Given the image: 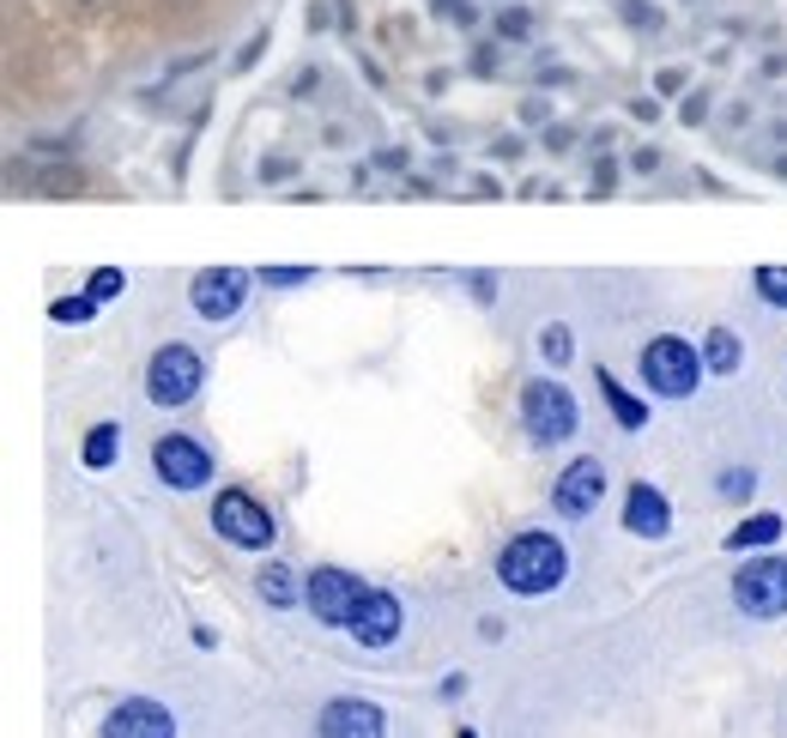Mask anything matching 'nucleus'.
I'll return each instance as SVG.
<instances>
[{
    "label": "nucleus",
    "instance_id": "nucleus-23",
    "mask_svg": "<svg viewBox=\"0 0 787 738\" xmlns=\"http://www.w3.org/2000/svg\"><path fill=\"white\" fill-rule=\"evenodd\" d=\"M752 490H757V472H752V466H733V472H721V497L745 502Z\"/></svg>",
    "mask_w": 787,
    "mask_h": 738
},
{
    "label": "nucleus",
    "instance_id": "nucleus-13",
    "mask_svg": "<svg viewBox=\"0 0 787 738\" xmlns=\"http://www.w3.org/2000/svg\"><path fill=\"white\" fill-rule=\"evenodd\" d=\"M103 738H176V715L152 696H127L103 715Z\"/></svg>",
    "mask_w": 787,
    "mask_h": 738
},
{
    "label": "nucleus",
    "instance_id": "nucleus-9",
    "mask_svg": "<svg viewBox=\"0 0 787 738\" xmlns=\"http://www.w3.org/2000/svg\"><path fill=\"white\" fill-rule=\"evenodd\" d=\"M188 303H195L200 321H230L242 303H249V273L242 267H206L188 284Z\"/></svg>",
    "mask_w": 787,
    "mask_h": 738
},
{
    "label": "nucleus",
    "instance_id": "nucleus-20",
    "mask_svg": "<svg viewBox=\"0 0 787 738\" xmlns=\"http://www.w3.org/2000/svg\"><path fill=\"white\" fill-rule=\"evenodd\" d=\"M539 357H546V364H570V357H576V333L563 328V321H551V328L539 333Z\"/></svg>",
    "mask_w": 787,
    "mask_h": 738
},
{
    "label": "nucleus",
    "instance_id": "nucleus-34",
    "mask_svg": "<svg viewBox=\"0 0 787 738\" xmlns=\"http://www.w3.org/2000/svg\"><path fill=\"white\" fill-rule=\"evenodd\" d=\"M455 738H479V732H473V727H460V732H455Z\"/></svg>",
    "mask_w": 787,
    "mask_h": 738
},
{
    "label": "nucleus",
    "instance_id": "nucleus-35",
    "mask_svg": "<svg viewBox=\"0 0 787 738\" xmlns=\"http://www.w3.org/2000/svg\"><path fill=\"white\" fill-rule=\"evenodd\" d=\"M122 7H134V12H139V7H146V0H122Z\"/></svg>",
    "mask_w": 787,
    "mask_h": 738
},
{
    "label": "nucleus",
    "instance_id": "nucleus-8",
    "mask_svg": "<svg viewBox=\"0 0 787 738\" xmlns=\"http://www.w3.org/2000/svg\"><path fill=\"white\" fill-rule=\"evenodd\" d=\"M152 472H158L170 490H200V485H213V455H206L195 436L170 430V436L152 443Z\"/></svg>",
    "mask_w": 787,
    "mask_h": 738
},
{
    "label": "nucleus",
    "instance_id": "nucleus-33",
    "mask_svg": "<svg viewBox=\"0 0 787 738\" xmlns=\"http://www.w3.org/2000/svg\"><path fill=\"white\" fill-rule=\"evenodd\" d=\"M636 170H642V176H649V170H661V152H654V146H642V152H636Z\"/></svg>",
    "mask_w": 787,
    "mask_h": 738
},
{
    "label": "nucleus",
    "instance_id": "nucleus-19",
    "mask_svg": "<svg viewBox=\"0 0 787 738\" xmlns=\"http://www.w3.org/2000/svg\"><path fill=\"white\" fill-rule=\"evenodd\" d=\"M37 194H49V200H80L85 194V170H73V164H49V170L31 176Z\"/></svg>",
    "mask_w": 787,
    "mask_h": 738
},
{
    "label": "nucleus",
    "instance_id": "nucleus-22",
    "mask_svg": "<svg viewBox=\"0 0 787 738\" xmlns=\"http://www.w3.org/2000/svg\"><path fill=\"white\" fill-rule=\"evenodd\" d=\"M757 297L769 309H787V267H757Z\"/></svg>",
    "mask_w": 787,
    "mask_h": 738
},
{
    "label": "nucleus",
    "instance_id": "nucleus-12",
    "mask_svg": "<svg viewBox=\"0 0 787 738\" xmlns=\"http://www.w3.org/2000/svg\"><path fill=\"white\" fill-rule=\"evenodd\" d=\"M315 738H389V715L364 696H333L315 720Z\"/></svg>",
    "mask_w": 787,
    "mask_h": 738
},
{
    "label": "nucleus",
    "instance_id": "nucleus-30",
    "mask_svg": "<svg viewBox=\"0 0 787 738\" xmlns=\"http://www.w3.org/2000/svg\"><path fill=\"white\" fill-rule=\"evenodd\" d=\"M291 170H297L291 158H261V183H286Z\"/></svg>",
    "mask_w": 787,
    "mask_h": 738
},
{
    "label": "nucleus",
    "instance_id": "nucleus-26",
    "mask_svg": "<svg viewBox=\"0 0 787 738\" xmlns=\"http://www.w3.org/2000/svg\"><path fill=\"white\" fill-rule=\"evenodd\" d=\"M612 188H618V164H612V158H600V164H593V200H605Z\"/></svg>",
    "mask_w": 787,
    "mask_h": 738
},
{
    "label": "nucleus",
    "instance_id": "nucleus-16",
    "mask_svg": "<svg viewBox=\"0 0 787 738\" xmlns=\"http://www.w3.org/2000/svg\"><path fill=\"white\" fill-rule=\"evenodd\" d=\"M739 357H745L739 333H733V328H708V340H703V370L708 375H733V370H739Z\"/></svg>",
    "mask_w": 787,
    "mask_h": 738
},
{
    "label": "nucleus",
    "instance_id": "nucleus-5",
    "mask_svg": "<svg viewBox=\"0 0 787 738\" xmlns=\"http://www.w3.org/2000/svg\"><path fill=\"white\" fill-rule=\"evenodd\" d=\"M576 394L570 387H558V382H527L521 387V424H527V436H534L539 448H551V443H563V436H576Z\"/></svg>",
    "mask_w": 787,
    "mask_h": 738
},
{
    "label": "nucleus",
    "instance_id": "nucleus-21",
    "mask_svg": "<svg viewBox=\"0 0 787 738\" xmlns=\"http://www.w3.org/2000/svg\"><path fill=\"white\" fill-rule=\"evenodd\" d=\"M115 436H122V430H115V424H97V430L92 436H85V466H92V472H103V466H110L115 460Z\"/></svg>",
    "mask_w": 787,
    "mask_h": 738
},
{
    "label": "nucleus",
    "instance_id": "nucleus-27",
    "mask_svg": "<svg viewBox=\"0 0 787 738\" xmlns=\"http://www.w3.org/2000/svg\"><path fill=\"white\" fill-rule=\"evenodd\" d=\"M261 279H267V284H303V279H309V267H267Z\"/></svg>",
    "mask_w": 787,
    "mask_h": 738
},
{
    "label": "nucleus",
    "instance_id": "nucleus-36",
    "mask_svg": "<svg viewBox=\"0 0 787 738\" xmlns=\"http://www.w3.org/2000/svg\"><path fill=\"white\" fill-rule=\"evenodd\" d=\"M80 7H97V0H80Z\"/></svg>",
    "mask_w": 787,
    "mask_h": 738
},
{
    "label": "nucleus",
    "instance_id": "nucleus-10",
    "mask_svg": "<svg viewBox=\"0 0 787 738\" xmlns=\"http://www.w3.org/2000/svg\"><path fill=\"white\" fill-rule=\"evenodd\" d=\"M600 497H605V466L582 455V460H570L558 472V485H551V502H558V514L563 521H582V514L600 509Z\"/></svg>",
    "mask_w": 787,
    "mask_h": 738
},
{
    "label": "nucleus",
    "instance_id": "nucleus-11",
    "mask_svg": "<svg viewBox=\"0 0 787 738\" xmlns=\"http://www.w3.org/2000/svg\"><path fill=\"white\" fill-rule=\"evenodd\" d=\"M400 630H406L400 600H394L389 588H370L364 600H358V612H352V642L358 647H394Z\"/></svg>",
    "mask_w": 787,
    "mask_h": 738
},
{
    "label": "nucleus",
    "instance_id": "nucleus-15",
    "mask_svg": "<svg viewBox=\"0 0 787 738\" xmlns=\"http://www.w3.org/2000/svg\"><path fill=\"white\" fill-rule=\"evenodd\" d=\"M593 382H600V394H605V406H612V418H618V424H624V430H642V424H649V406H642V399H636V394H630V387H624V382H618V375H612V370H600V375H593Z\"/></svg>",
    "mask_w": 787,
    "mask_h": 738
},
{
    "label": "nucleus",
    "instance_id": "nucleus-17",
    "mask_svg": "<svg viewBox=\"0 0 787 738\" xmlns=\"http://www.w3.org/2000/svg\"><path fill=\"white\" fill-rule=\"evenodd\" d=\"M255 593H261L267 605H297V600H303V588H297V575L286 563H261V569H255Z\"/></svg>",
    "mask_w": 787,
    "mask_h": 738
},
{
    "label": "nucleus",
    "instance_id": "nucleus-32",
    "mask_svg": "<svg viewBox=\"0 0 787 738\" xmlns=\"http://www.w3.org/2000/svg\"><path fill=\"white\" fill-rule=\"evenodd\" d=\"M703 115H708V92H696V97L685 103V122L696 127V122H703Z\"/></svg>",
    "mask_w": 787,
    "mask_h": 738
},
{
    "label": "nucleus",
    "instance_id": "nucleus-31",
    "mask_svg": "<svg viewBox=\"0 0 787 738\" xmlns=\"http://www.w3.org/2000/svg\"><path fill=\"white\" fill-rule=\"evenodd\" d=\"M473 297H479V303H491V297H497V279H491V273H473Z\"/></svg>",
    "mask_w": 787,
    "mask_h": 738
},
{
    "label": "nucleus",
    "instance_id": "nucleus-14",
    "mask_svg": "<svg viewBox=\"0 0 787 738\" xmlns=\"http://www.w3.org/2000/svg\"><path fill=\"white\" fill-rule=\"evenodd\" d=\"M666 527H673V502H666L661 490L649 485V478H636V485L624 490V533H636V539H661Z\"/></svg>",
    "mask_w": 787,
    "mask_h": 738
},
{
    "label": "nucleus",
    "instance_id": "nucleus-6",
    "mask_svg": "<svg viewBox=\"0 0 787 738\" xmlns=\"http://www.w3.org/2000/svg\"><path fill=\"white\" fill-rule=\"evenodd\" d=\"M364 593H370V581H358L352 569H340V563H321L315 575L303 581V605L328 630H352V612H358V600H364Z\"/></svg>",
    "mask_w": 787,
    "mask_h": 738
},
{
    "label": "nucleus",
    "instance_id": "nucleus-3",
    "mask_svg": "<svg viewBox=\"0 0 787 738\" xmlns=\"http://www.w3.org/2000/svg\"><path fill=\"white\" fill-rule=\"evenodd\" d=\"M696 375H703V352H696V345L673 340V333H661V340L642 345V382H649V394L691 399L696 394Z\"/></svg>",
    "mask_w": 787,
    "mask_h": 738
},
{
    "label": "nucleus",
    "instance_id": "nucleus-4",
    "mask_svg": "<svg viewBox=\"0 0 787 738\" xmlns=\"http://www.w3.org/2000/svg\"><path fill=\"white\" fill-rule=\"evenodd\" d=\"M200 352L195 345H158L152 352V364H146V399L152 406H164V412H176V406H188V399L200 394Z\"/></svg>",
    "mask_w": 787,
    "mask_h": 738
},
{
    "label": "nucleus",
    "instance_id": "nucleus-2",
    "mask_svg": "<svg viewBox=\"0 0 787 738\" xmlns=\"http://www.w3.org/2000/svg\"><path fill=\"white\" fill-rule=\"evenodd\" d=\"M213 527H218V539H230L237 551H267L279 539L273 509H267L255 490H242V485H225L213 497Z\"/></svg>",
    "mask_w": 787,
    "mask_h": 738
},
{
    "label": "nucleus",
    "instance_id": "nucleus-25",
    "mask_svg": "<svg viewBox=\"0 0 787 738\" xmlns=\"http://www.w3.org/2000/svg\"><path fill=\"white\" fill-rule=\"evenodd\" d=\"M115 291H122V273H115V267H97L92 284H85V297H97V303H110Z\"/></svg>",
    "mask_w": 787,
    "mask_h": 738
},
{
    "label": "nucleus",
    "instance_id": "nucleus-1",
    "mask_svg": "<svg viewBox=\"0 0 787 738\" xmlns=\"http://www.w3.org/2000/svg\"><path fill=\"white\" fill-rule=\"evenodd\" d=\"M570 575V551H563L558 533H515L509 545L497 551V581L521 600H539V593L563 588Z\"/></svg>",
    "mask_w": 787,
    "mask_h": 738
},
{
    "label": "nucleus",
    "instance_id": "nucleus-18",
    "mask_svg": "<svg viewBox=\"0 0 787 738\" xmlns=\"http://www.w3.org/2000/svg\"><path fill=\"white\" fill-rule=\"evenodd\" d=\"M776 539H781V514H745L727 533V551H757V545H776Z\"/></svg>",
    "mask_w": 787,
    "mask_h": 738
},
{
    "label": "nucleus",
    "instance_id": "nucleus-28",
    "mask_svg": "<svg viewBox=\"0 0 787 738\" xmlns=\"http://www.w3.org/2000/svg\"><path fill=\"white\" fill-rule=\"evenodd\" d=\"M570 146H576V127H546V152H558V158H563Z\"/></svg>",
    "mask_w": 787,
    "mask_h": 738
},
{
    "label": "nucleus",
    "instance_id": "nucleus-29",
    "mask_svg": "<svg viewBox=\"0 0 787 738\" xmlns=\"http://www.w3.org/2000/svg\"><path fill=\"white\" fill-rule=\"evenodd\" d=\"M527 24H534V19L509 7V12H503V19H497V31H503V37H527Z\"/></svg>",
    "mask_w": 787,
    "mask_h": 738
},
{
    "label": "nucleus",
    "instance_id": "nucleus-7",
    "mask_svg": "<svg viewBox=\"0 0 787 738\" xmlns=\"http://www.w3.org/2000/svg\"><path fill=\"white\" fill-rule=\"evenodd\" d=\"M733 605L745 617H781L787 612V557H752L733 569Z\"/></svg>",
    "mask_w": 787,
    "mask_h": 738
},
{
    "label": "nucleus",
    "instance_id": "nucleus-24",
    "mask_svg": "<svg viewBox=\"0 0 787 738\" xmlns=\"http://www.w3.org/2000/svg\"><path fill=\"white\" fill-rule=\"evenodd\" d=\"M49 315H55V321H92L97 297H61V303H49Z\"/></svg>",
    "mask_w": 787,
    "mask_h": 738
}]
</instances>
